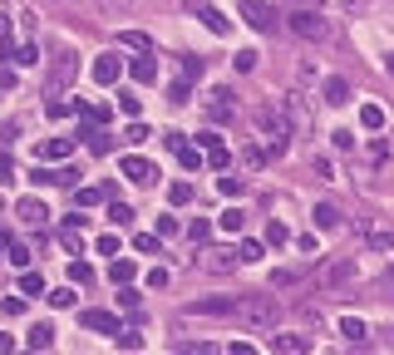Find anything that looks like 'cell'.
Listing matches in <instances>:
<instances>
[{
	"label": "cell",
	"mask_w": 394,
	"mask_h": 355,
	"mask_svg": "<svg viewBox=\"0 0 394 355\" xmlns=\"http://www.w3.org/2000/svg\"><path fill=\"white\" fill-rule=\"evenodd\" d=\"M252 128H257L266 158H281V153L291 148V118H286L281 104H257V109H252Z\"/></svg>",
	"instance_id": "obj_1"
},
{
	"label": "cell",
	"mask_w": 394,
	"mask_h": 355,
	"mask_svg": "<svg viewBox=\"0 0 394 355\" xmlns=\"http://www.w3.org/2000/svg\"><path fill=\"white\" fill-rule=\"evenodd\" d=\"M276 316H281V306L271 296H237V311H232V321H242L252 331H276Z\"/></svg>",
	"instance_id": "obj_2"
},
{
	"label": "cell",
	"mask_w": 394,
	"mask_h": 355,
	"mask_svg": "<svg viewBox=\"0 0 394 355\" xmlns=\"http://www.w3.org/2000/svg\"><path fill=\"white\" fill-rule=\"evenodd\" d=\"M286 30H291L296 40H310V45H325V40L335 35L320 10H296V15H286Z\"/></svg>",
	"instance_id": "obj_3"
},
{
	"label": "cell",
	"mask_w": 394,
	"mask_h": 355,
	"mask_svg": "<svg viewBox=\"0 0 394 355\" xmlns=\"http://www.w3.org/2000/svg\"><path fill=\"white\" fill-rule=\"evenodd\" d=\"M355 257H335V261H325L320 271H315V286H325V291H335V286H345V281H355Z\"/></svg>",
	"instance_id": "obj_4"
},
{
	"label": "cell",
	"mask_w": 394,
	"mask_h": 355,
	"mask_svg": "<svg viewBox=\"0 0 394 355\" xmlns=\"http://www.w3.org/2000/svg\"><path fill=\"white\" fill-rule=\"evenodd\" d=\"M237 10H242V20H247L252 30H261V35H276V10H271L266 0H242Z\"/></svg>",
	"instance_id": "obj_5"
},
{
	"label": "cell",
	"mask_w": 394,
	"mask_h": 355,
	"mask_svg": "<svg viewBox=\"0 0 394 355\" xmlns=\"http://www.w3.org/2000/svg\"><path fill=\"white\" fill-rule=\"evenodd\" d=\"M74 69H79V60L69 50H55V60H50V94H64L69 79H74Z\"/></svg>",
	"instance_id": "obj_6"
},
{
	"label": "cell",
	"mask_w": 394,
	"mask_h": 355,
	"mask_svg": "<svg viewBox=\"0 0 394 355\" xmlns=\"http://www.w3.org/2000/svg\"><path fill=\"white\" fill-rule=\"evenodd\" d=\"M237 311V296H197L183 306V316H232Z\"/></svg>",
	"instance_id": "obj_7"
},
{
	"label": "cell",
	"mask_w": 394,
	"mask_h": 355,
	"mask_svg": "<svg viewBox=\"0 0 394 355\" xmlns=\"http://www.w3.org/2000/svg\"><path fill=\"white\" fill-rule=\"evenodd\" d=\"M188 10H193V15L207 25V30H212V35H232V20H227L217 5H207V0H188Z\"/></svg>",
	"instance_id": "obj_8"
},
{
	"label": "cell",
	"mask_w": 394,
	"mask_h": 355,
	"mask_svg": "<svg viewBox=\"0 0 394 355\" xmlns=\"http://www.w3.org/2000/svg\"><path fill=\"white\" fill-rule=\"evenodd\" d=\"M79 326H84V331H98V336H118V316H113V311H98V306L79 311Z\"/></svg>",
	"instance_id": "obj_9"
},
{
	"label": "cell",
	"mask_w": 394,
	"mask_h": 355,
	"mask_svg": "<svg viewBox=\"0 0 394 355\" xmlns=\"http://www.w3.org/2000/svg\"><path fill=\"white\" fill-rule=\"evenodd\" d=\"M118 173H123L128 183H153V178H158V168H153V163H148L143 153H128V158L118 163Z\"/></svg>",
	"instance_id": "obj_10"
},
{
	"label": "cell",
	"mask_w": 394,
	"mask_h": 355,
	"mask_svg": "<svg viewBox=\"0 0 394 355\" xmlns=\"http://www.w3.org/2000/svg\"><path fill=\"white\" fill-rule=\"evenodd\" d=\"M74 178H79L74 168H40V163H35V173H30L35 188H69Z\"/></svg>",
	"instance_id": "obj_11"
},
{
	"label": "cell",
	"mask_w": 394,
	"mask_h": 355,
	"mask_svg": "<svg viewBox=\"0 0 394 355\" xmlns=\"http://www.w3.org/2000/svg\"><path fill=\"white\" fill-rule=\"evenodd\" d=\"M193 261L202 266V271H232L242 257H237V252H227V247H212V252H202V257H193Z\"/></svg>",
	"instance_id": "obj_12"
},
{
	"label": "cell",
	"mask_w": 394,
	"mask_h": 355,
	"mask_svg": "<svg viewBox=\"0 0 394 355\" xmlns=\"http://www.w3.org/2000/svg\"><path fill=\"white\" fill-rule=\"evenodd\" d=\"M89 74H94V84H103V89H108V84H118V74H123V60H118V55H98Z\"/></svg>",
	"instance_id": "obj_13"
},
{
	"label": "cell",
	"mask_w": 394,
	"mask_h": 355,
	"mask_svg": "<svg viewBox=\"0 0 394 355\" xmlns=\"http://www.w3.org/2000/svg\"><path fill=\"white\" fill-rule=\"evenodd\" d=\"M207 114L217 118V123L237 118V99H232V89H212V94H207Z\"/></svg>",
	"instance_id": "obj_14"
},
{
	"label": "cell",
	"mask_w": 394,
	"mask_h": 355,
	"mask_svg": "<svg viewBox=\"0 0 394 355\" xmlns=\"http://www.w3.org/2000/svg\"><path fill=\"white\" fill-rule=\"evenodd\" d=\"M15 218L30 222V227H45V222H50V208H45L40 198H20V203H15Z\"/></svg>",
	"instance_id": "obj_15"
},
{
	"label": "cell",
	"mask_w": 394,
	"mask_h": 355,
	"mask_svg": "<svg viewBox=\"0 0 394 355\" xmlns=\"http://www.w3.org/2000/svg\"><path fill=\"white\" fill-rule=\"evenodd\" d=\"M128 74L138 84H158V60L153 55H138V60H128Z\"/></svg>",
	"instance_id": "obj_16"
},
{
	"label": "cell",
	"mask_w": 394,
	"mask_h": 355,
	"mask_svg": "<svg viewBox=\"0 0 394 355\" xmlns=\"http://www.w3.org/2000/svg\"><path fill=\"white\" fill-rule=\"evenodd\" d=\"M271 351H281V355H305V351H315V341H310V336H271Z\"/></svg>",
	"instance_id": "obj_17"
},
{
	"label": "cell",
	"mask_w": 394,
	"mask_h": 355,
	"mask_svg": "<svg viewBox=\"0 0 394 355\" xmlns=\"http://www.w3.org/2000/svg\"><path fill=\"white\" fill-rule=\"evenodd\" d=\"M118 50H133V55H153V40L143 30H118Z\"/></svg>",
	"instance_id": "obj_18"
},
{
	"label": "cell",
	"mask_w": 394,
	"mask_h": 355,
	"mask_svg": "<svg viewBox=\"0 0 394 355\" xmlns=\"http://www.w3.org/2000/svg\"><path fill=\"white\" fill-rule=\"evenodd\" d=\"M310 222H315L320 232H335V227H340V208H335V203H320V208L310 213Z\"/></svg>",
	"instance_id": "obj_19"
},
{
	"label": "cell",
	"mask_w": 394,
	"mask_h": 355,
	"mask_svg": "<svg viewBox=\"0 0 394 355\" xmlns=\"http://www.w3.org/2000/svg\"><path fill=\"white\" fill-rule=\"evenodd\" d=\"M25 346H30V351H50V346H55V326H50V321H40V326H30V336H25Z\"/></svg>",
	"instance_id": "obj_20"
},
{
	"label": "cell",
	"mask_w": 394,
	"mask_h": 355,
	"mask_svg": "<svg viewBox=\"0 0 394 355\" xmlns=\"http://www.w3.org/2000/svg\"><path fill=\"white\" fill-rule=\"evenodd\" d=\"M360 237H365L370 247H380V252H394V232H390V227H370V222H360Z\"/></svg>",
	"instance_id": "obj_21"
},
{
	"label": "cell",
	"mask_w": 394,
	"mask_h": 355,
	"mask_svg": "<svg viewBox=\"0 0 394 355\" xmlns=\"http://www.w3.org/2000/svg\"><path fill=\"white\" fill-rule=\"evenodd\" d=\"M325 104H335V109H340V104H350V79H340V74H335V79H325Z\"/></svg>",
	"instance_id": "obj_22"
},
{
	"label": "cell",
	"mask_w": 394,
	"mask_h": 355,
	"mask_svg": "<svg viewBox=\"0 0 394 355\" xmlns=\"http://www.w3.org/2000/svg\"><path fill=\"white\" fill-rule=\"evenodd\" d=\"M305 276H310L305 266H281V271H271V286H276V291H281V286H300Z\"/></svg>",
	"instance_id": "obj_23"
},
{
	"label": "cell",
	"mask_w": 394,
	"mask_h": 355,
	"mask_svg": "<svg viewBox=\"0 0 394 355\" xmlns=\"http://www.w3.org/2000/svg\"><path fill=\"white\" fill-rule=\"evenodd\" d=\"M69 153H74V143H69V138H50V143H40V148H35V158H69Z\"/></svg>",
	"instance_id": "obj_24"
},
{
	"label": "cell",
	"mask_w": 394,
	"mask_h": 355,
	"mask_svg": "<svg viewBox=\"0 0 394 355\" xmlns=\"http://www.w3.org/2000/svg\"><path fill=\"white\" fill-rule=\"evenodd\" d=\"M108 276H113V286H123V281H133V276H138V266H133V257H113V266H108Z\"/></svg>",
	"instance_id": "obj_25"
},
{
	"label": "cell",
	"mask_w": 394,
	"mask_h": 355,
	"mask_svg": "<svg viewBox=\"0 0 394 355\" xmlns=\"http://www.w3.org/2000/svg\"><path fill=\"white\" fill-rule=\"evenodd\" d=\"M20 291H25V296H45V276L30 271V266H20Z\"/></svg>",
	"instance_id": "obj_26"
},
{
	"label": "cell",
	"mask_w": 394,
	"mask_h": 355,
	"mask_svg": "<svg viewBox=\"0 0 394 355\" xmlns=\"http://www.w3.org/2000/svg\"><path fill=\"white\" fill-rule=\"evenodd\" d=\"M217 227H222V232H242V227H247V213H242V208H227V213H222V218H217Z\"/></svg>",
	"instance_id": "obj_27"
},
{
	"label": "cell",
	"mask_w": 394,
	"mask_h": 355,
	"mask_svg": "<svg viewBox=\"0 0 394 355\" xmlns=\"http://www.w3.org/2000/svg\"><path fill=\"white\" fill-rule=\"evenodd\" d=\"M98 203H108V188H79L74 193V208H98Z\"/></svg>",
	"instance_id": "obj_28"
},
{
	"label": "cell",
	"mask_w": 394,
	"mask_h": 355,
	"mask_svg": "<svg viewBox=\"0 0 394 355\" xmlns=\"http://www.w3.org/2000/svg\"><path fill=\"white\" fill-rule=\"evenodd\" d=\"M60 242H64V252H74V257H84V232H79V222H69V227L60 232Z\"/></svg>",
	"instance_id": "obj_29"
},
{
	"label": "cell",
	"mask_w": 394,
	"mask_h": 355,
	"mask_svg": "<svg viewBox=\"0 0 394 355\" xmlns=\"http://www.w3.org/2000/svg\"><path fill=\"white\" fill-rule=\"evenodd\" d=\"M340 336H345L350 346H360V341L370 336V331H365V321H355V316H345V321H340Z\"/></svg>",
	"instance_id": "obj_30"
},
{
	"label": "cell",
	"mask_w": 394,
	"mask_h": 355,
	"mask_svg": "<svg viewBox=\"0 0 394 355\" xmlns=\"http://www.w3.org/2000/svg\"><path fill=\"white\" fill-rule=\"evenodd\" d=\"M360 123H365L370 133H380V128H385V109H380V104H365V109H360Z\"/></svg>",
	"instance_id": "obj_31"
},
{
	"label": "cell",
	"mask_w": 394,
	"mask_h": 355,
	"mask_svg": "<svg viewBox=\"0 0 394 355\" xmlns=\"http://www.w3.org/2000/svg\"><path fill=\"white\" fill-rule=\"evenodd\" d=\"M237 257H242V261H247V266H257V261H261V257H266V247H261V242H252V237H247V242H242V247H237Z\"/></svg>",
	"instance_id": "obj_32"
},
{
	"label": "cell",
	"mask_w": 394,
	"mask_h": 355,
	"mask_svg": "<svg viewBox=\"0 0 394 355\" xmlns=\"http://www.w3.org/2000/svg\"><path fill=\"white\" fill-rule=\"evenodd\" d=\"M178 79H183V84H197V79H202V60H178Z\"/></svg>",
	"instance_id": "obj_33"
},
{
	"label": "cell",
	"mask_w": 394,
	"mask_h": 355,
	"mask_svg": "<svg viewBox=\"0 0 394 355\" xmlns=\"http://www.w3.org/2000/svg\"><path fill=\"white\" fill-rule=\"evenodd\" d=\"M217 188H222V198H242V188H247V178H237V173H227V178H217Z\"/></svg>",
	"instance_id": "obj_34"
},
{
	"label": "cell",
	"mask_w": 394,
	"mask_h": 355,
	"mask_svg": "<svg viewBox=\"0 0 394 355\" xmlns=\"http://www.w3.org/2000/svg\"><path fill=\"white\" fill-rule=\"evenodd\" d=\"M108 222H113V227H128V222H133V208H128V203H108Z\"/></svg>",
	"instance_id": "obj_35"
},
{
	"label": "cell",
	"mask_w": 394,
	"mask_h": 355,
	"mask_svg": "<svg viewBox=\"0 0 394 355\" xmlns=\"http://www.w3.org/2000/svg\"><path fill=\"white\" fill-rule=\"evenodd\" d=\"M5 261H15V266H30L35 257H30V247H25V242H10V247H5Z\"/></svg>",
	"instance_id": "obj_36"
},
{
	"label": "cell",
	"mask_w": 394,
	"mask_h": 355,
	"mask_svg": "<svg viewBox=\"0 0 394 355\" xmlns=\"http://www.w3.org/2000/svg\"><path fill=\"white\" fill-rule=\"evenodd\" d=\"M193 183H173V188H168V203H173V208H183V203H193Z\"/></svg>",
	"instance_id": "obj_37"
},
{
	"label": "cell",
	"mask_w": 394,
	"mask_h": 355,
	"mask_svg": "<svg viewBox=\"0 0 394 355\" xmlns=\"http://www.w3.org/2000/svg\"><path fill=\"white\" fill-rule=\"evenodd\" d=\"M118 109H123L128 118H138V109H143V99H138L133 89H118Z\"/></svg>",
	"instance_id": "obj_38"
},
{
	"label": "cell",
	"mask_w": 394,
	"mask_h": 355,
	"mask_svg": "<svg viewBox=\"0 0 394 355\" xmlns=\"http://www.w3.org/2000/svg\"><path fill=\"white\" fill-rule=\"evenodd\" d=\"M123 143H133V148H138V143H148V123H138V118H133V123L123 128Z\"/></svg>",
	"instance_id": "obj_39"
},
{
	"label": "cell",
	"mask_w": 394,
	"mask_h": 355,
	"mask_svg": "<svg viewBox=\"0 0 394 355\" xmlns=\"http://www.w3.org/2000/svg\"><path fill=\"white\" fill-rule=\"evenodd\" d=\"M227 163H232L227 143H212V148H207V168H227Z\"/></svg>",
	"instance_id": "obj_40"
},
{
	"label": "cell",
	"mask_w": 394,
	"mask_h": 355,
	"mask_svg": "<svg viewBox=\"0 0 394 355\" xmlns=\"http://www.w3.org/2000/svg\"><path fill=\"white\" fill-rule=\"evenodd\" d=\"M45 301L50 306H74V286H55V291H45Z\"/></svg>",
	"instance_id": "obj_41"
},
{
	"label": "cell",
	"mask_w": 394,
	"mask_h": 355,
	"mask_svg": "<svg viewBox=\"0 0 394 355\" xmlns=\"http://www.w3.org/2000/svg\"><path fill=\"white\" fill-rule=\"evenodd\" d=\"M98 10H103L108 20H118V15H128V10H133V0H98Z\"/></svg>",
	"instance_id": "obj_42"
},
{
	"label": "cell",
	"mask_w": 394,
	"mask_h": 355,
	"mask_svg": "<svg viewBox=\"0 0 394 355\" xmlns=\"http://www.w3.org/2000/svg\"><path fill=\"white\" fill-rule=\"evenodd\" d=\"M133 247H138V252H163V237L158 232H138L133 237Z\"/></svg>",
	"instance_id": "obj_43"
},
{
	"label": "cell",
	"mask_w": 394,
	"mask_h": 355,
	"mask_svg": "<svg viewBox=\"0 0 394 355\" xmlns=\"http://www.w3.org/2000/svg\"><path fill=\"white\" fill-rule=\"evenodd\" d=\"M188 237H193V242H207V237H212V222H207V218H193V222H188Z\"/></svg>",
	"instance_id": "obj_44"
},
{
	"label": "cell",
	"mask_w": 394,
	"mask_h": 355,
	"mask_svg": "<svg viewBox=\"0 0 394 355\" xmlns=\"http://www.w3.org/2000/svg\"><path fill=\"white\" fill-rule=\"evenodd\" d=\"M94 247H98V257H118V232H103Z\"/></svg>",
	"instance_id": "obj_45"
},
{
	"label": "cell",
	"mask_w": 394,
	"mask_h": 355,
	"mask_svg": "<svg viewBox=\"0 0 394 355\" xmlns=\"http://www.w3.org/2000/svg\"><path fill=\"white\" fill-rule=\"evenodd\" d=\"M257 60H261V55H257V50H237V60H232V64H237V69H242V74H247V69H257Z\"/></svg>",
	"instance_id": "obj_46"
},
{
	"label": "cell",
	"mask_w": 394,
	"mask_h": 355,
	"mask_svg": "<svg viewBox=\"0 0 394 355\" xmlns=\"http://www.w3.org/2000/svg\"><path fill=\"white\" fill-rule=\"evenodd\" d=\"M188 94H193V84H183V79L168 84V99H173V104H188Z\"/></svg>",
	"instance_id": "obj_47"
},
{
	"label": "cell",
	"mask_w": 394,
	"mask_h": 355,
	"mask_svg": "<svg viewBox=\"0 0 394 355\" xmlns=\"http://www.w3.org/2000/svg\"><path fill=\"white\" fill-rule=\"evenodd\" d=\"M118 301H123V306H128V311H138V301H143V296H138V291H133V281H123V286H118Z\"/></svg>",
	"instance_id": "obj_48"
},
{
	"label": "cell",
	"mask_w": 394,
	"mask_h": 355,
	"mask_svg": "<svg viewBox=\"0 0 394 355\" xmlns=\"http://www.w3.org/2000/svg\"><path fill=\"white\" fill-rule=\"evenodd\" d=\"M74 109H79V104H74V99H60V94H55V99H50V114H55V118L74 114Z\"/></svg>",
	"instance_id": "obj_49"
},
{
	"label": "cell",
	"mask_w": 394,
	"mask_h": 355,
	"mask_svg": "<svg viewBox=\"0 0 394 355\" xmlns=\"http://www.w3.org/2000/svg\"><path fill=\"white\" fill-rule=\"evenodd\" d=\"M15 64H40V50H35V45H20V50H15Z\"/></svg>",
	"instance_id": "obj_50"
},
{
	"label": "cell",
	"mask_w": 394,
	"mask_h": 355,
	"mask_svg": "<svg viewBox=\"0 0 394 355\" xmlns=\"http://www.w3.org/2000/svg\"><path fill=\"white\" fill-rule=\"evenodd\" d=\"M310 173H315L320 183H330V178H335V173H330V158H310Z\"/></svg>",
	"instance_id": "obj_51"
},
{
	"label": "cell",
	"mask_w": 394,
	"mask_h": 355,
	"mask_svg": "<svg viewBox=\"0 0 394 355\" xmlns=\"http://www.w3.org/2000/svg\"><path fill=\"white\" fill-rule=\"evenodd\" d=\"M69 281H79V286H84V281H94V271H89L84 261H69Z\"/></svg>",
	"instance_id": "obj_52"
},
{
	"label": "cell",
	"mask_w": 394,
	"mask_h": 355,
	"mask_svg": "<svg viewBox=\"0 0 394 355\" xmlns=\"http://www.w3.org/2000/svg\"><path fill=\"white\" fill-rule=\"evenodd\" d=\"M113 341H118V346H123V351H138V346H143V336H138V331H118V336H113Z\"/></svg>",
	"instance_id": "obj_53"
},
{
	"label": "cell",
	"mask_w": 394,
	"mask_h": 355,
	"mask_svg": "<svg viewBox=\"0 0 394 355\" xmlns=\"http://www.w3.org/2000/svg\"><path fill=\"white\" fill-rule=\"evenodd\" d=\"M286 227H281V222H276V218H271V227H266V242H271V247H281V242H286Z\"/></svg>",
	"instance_id": "obj_54"
},
{
	"label": "cell",
	"mask_w": 394,
	"mask_h": 355,
	"mask_svg": "<svg viewBox=\"0 0 394 355\" xmlns=\"http://www.w3.org/2000/svg\"><path fill=\"white\" fill-rule=\"evenodd\" d=\"M330 138H335V148H340V153H345V148H355V133H350V128H335Z\"/></svg>",
	"instance_id": "obj_55"
},
{
	"label": "cell",
	"mask_w": 394,
	"mask_h": 355,
	"mask_svg": "<svg viewBox=\"0 0 394 355\" xmlns=\"http://www.w3.org/2000/svg\"><path fill=\"white\" fill-rule=\"evenodd\" d=\"M148 286H153V291H163V286H168V271H163V266H153V271H148Z\"/></svg>",
	"instance_id": "obj_56"
},
{
	"label": "cell",
	"mask_w": 394,
	"mask_h": 355,
	"mask_svg": "<svg viewBox=\"0 0 394 355\" xmlns=\"http://www.w3.org/2000/svg\"><path fill=\"white\" fill-rule=\"evenodd\" d=\"M0 183H15V163H10V153H0Z\"/></svg>",
	"instance_id": "obj_57"
},
{
	"label": "cell",
	"mask_w": 394,
	"mask_h": 355,
	"mask_svg": "<svg viewBox=\"0 0 394 355\" xmlns=\"http://www.w3.org/2000/svg\"><path fill=\"white\" fill-rule=\"evenodd\" d=\"M197 143H202V148H212V143H222V133H217V128H202V133H197Z\"/></svg>",
	"instance_id": "obj_58"
},
{
	"label": "cell",
	"mask_w": 394,
	"mask_h": 355,
	"mask_svg": "<svg viewBox=\"0 0 394 355\" xmlns=\"http://www.w3.org/2000/svg\"><path fill=\"white\" fill-rule=\"evenodd\" d=\"M178 232V218H158V237H173Z\"/></svg>",
	"instance_id": "obj_59"
},
{
	"label": "cell",
	"mask_w": 394,
	"mask_h": 355,
	"mask_svg": "<svg viewBox=\"0 0 394 355\" xmlns=\"http://www.w3.org/2000/svg\"><path fill=\"white\" fill-rule=\"evenodd\" d=\"M0 351H10V336H0Z\"/></svg>",
	"instance_id": "obj_60"
},
{
	"label": "cell",
	"mask_w": 394,
	"mask_h": 355,
	"mask_svg": "<svg viewBox=\"0 0 394 355\" xmlns=\"http://www.w3.org/2000/svg\"><path fill=\"white\" fill-rule=\"evenodd\" d=\"M5 247H10V242H5V237H0V257H5Z\"/></svg>",
	"instance_id": "obj_61"
},
{
	"label": "cell",
	"mask_w": 394,
	"mask_h": 355,
	"mask_svg": "<svg viewBox=\"0 0 394 355\" xmlns=\"http://www.w3.org/2000/svg\"><path fill=\"white\" fill-rule=\"evenodd\" d=\"M0 35H5V20H0Z\"/></svg>",
	"instance_id": "obj_62"
},
{
	"label": "cell",
	"mask_w": 394,
	"mask_h": 355,
	"mask_svg": "<svg viewBox=\"0 0 394 355\" xmlns=\"http://www.w3.org/2000/svg\"><path fill=\"white\" fill-rule=\"evenodd\" d=\"M390 281H394V266H390Z\"/></svg>",
	"instance_id": "obj_63"
}]
</instances>
